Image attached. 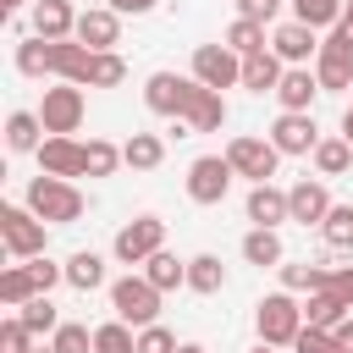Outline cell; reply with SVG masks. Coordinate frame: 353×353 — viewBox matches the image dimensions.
<instances>
[{
	"mask_svg": "<svg viewBox=\"0 0 353 353\" xmlns=\"http://www.w3.org/2000/svg\"><path fill=\"white\" fill-rule=\"evenodd\" d=\"M22 204H28V210H33V215H39L44 226H72V221H77V215L88 210V199H83V193H77L72 182H61V176H44V171H39L33 182H28Z\"/></svg>",
	"mask_w": 353,
	"mask_h": 353,
	"instance_id": "6da1fadb",
	"label": "cell"
},
{
	"mask_svg": "<svg viewBox=\"0 0 353 353\" xmlns=\"http://www.w3.org/2000/svg\"><path fill=\"white\" fill-rule=\"evenodd\" d=\"M160 287L138 270V276H121V281H110V309H116V320H127L132 331H143V325H160Z\"/></svg>",
	"mask_w": 353,
	"mask_h": 353,
	"instance_id": "7a4b0ae2",
	"label": "cell"
},
{
	"mask_svg": "<svg viewBox=\"0 0 353 353\" xmlns=\"http://www.w3.org/2000/svg\"><path fill=\"white\" fill-rule=\"evenodd\" d=\"M254 325H259V342L265 347H292L298 331H303V303L292 292H265L254 303Z\"/></svg>",
	"mask_w": 353,
	"mask_h": 353,
	"instance_id": "3957f363",
	"label": "cell"
},
{
	"mask_svg": "<svg viewBox=\"0 0 353 353\" xmlns=\"http://www.w3.org/2000/svg\"><path fill=\"white\" fill-rule=\"evenodd\" d=\"M0 243L11 259H39L50 243V226L28 210V204H0Z\"/></svg>",
	"mask_w": 353,
	"mask_h": 353,
	"instance_id": "277c9868",
	"label": "cell"
},
{
	"mask_svg": "<svg viewBox=\"0 0 353 353\" xmlns=\"http://www.w3.org/2000/svg\"><path fill=\"white\" fill-rule=\"evenodd\" d=\"M160 248H165V221H160V215H138V221H127V226L116 232V243H110V254H116L121 265H149Z\"/></svg>",
	"mask_w": 353,
	"mask_h": 353,
	"instance_id": "5b68a950",
	"label": "cell"
},
{
	"mask_svg": "<svg viewBox=\"0 0 353 353\" xmlns=\"http://www.w3.org/2000/svg\"><path fill=\"white\" fill-rule=\"evenodd\" d=\"M193 94H199V77H182V72H154V77L143 83V105H149L154 116H171V121L188 116Z\"/></svg>",
	"mask_w": 353,
	"mask_h": 353,
	"instance_id": "8992f818",
	"label": "cell"
},
{
	"mask_svg": "<svg viewBox=\"0 0 353 353\" xmlns=\"http://www.w3.org/2000/svg\"><path fill=\"white\" fill-rule=\"evenodd\" d=\"M83 88L77 83H55V88H44V105H39V121H44V132L50 138H72L77 127H83Z\"/></svg>",
	"mask_w": 353,
	"mask_h": 353,
	"instance_id": "52a82bcc",
	"label": "cell"
},
{
	"mask_svg": "<svg viewBox=\"0 0 353 353\" xmlns=\"http://www.w3.org/2000/svg\"><path fill=\"white\" fill-rule=\"evenodd\" d=\"M226 160H232V171H237V176H248V182H270V176H276V165H281V149H276L270 138L237 132V138L226 143Z\"/></svg>",
	"mask_w": 353,
	"mask_h": 353,
	"instance_id": "ba28073f",
	"label": "cell"
},
{
	"mask_svg": "<svg viewBox=\"0 0 353 353\" xmlns=\"http://www.w3.org/2000/svg\"><path fill=\"white\" fill-rule=\"evenodd\" d=\"M232 160L226 154H199L193 165H188V199L193 204H221L226 193H232Z\"/></svg>",
	"mask_w": 353,
	"mask_h": 353,
	"instance_id": "9c48e42d",
	"label": "cell"
},
{
	"mask_svg": "<svg viewBox=\"0 0 353 353\" xmlns=\"http://www.w3.org/2000/svg\"><path fill=\"white\" fill-rule=\"evenodd\" d=\"M193 77L204 83V88H232V83H243V55L237 50H226V44H199L193 50Z\"/></svg>",
	"mask_w": 353,
	"mask_h": 353,
	"instance_id": "30bf717a",
	"label": "cell"
},
{
	"mask_svg": "<svg viewBox=\"0 0 353 353\" xmlns=\"http://www.w3.org/2000/svg\"><path fill=\"white\" fill-rule=\"evenodd\" d=\"M270 143H276L281 154H314V149H320V127H314L309 110H281L276 127H270Z\"/></svg>",
	"mask_w": 353,
	"mask_h": 353,
	"instance_id": "8fae6325",
	"label": "cell"
},
{
	"mask_svg": "<svg viewBox=\"0 0 353 353\" xmlns=\"http://www.w3.org/2000/svg\"><path fill=\"white\" fill-rule=\"evenodd\" d=\"M287 210H292L298 226H325V215H331V193H325V182H320V176L292 182V188H287Z\"/></svg>",
	"mask_w": 353,
	"mask_h": 353,
	"instance_id": "7c38bea8",
	"label": "cell"
},
{
	"mask_svg": "<svg viewBox=\"0 0 353 353\" xmlns=\"http://www.w3.org/2000/svg\"><path fill=\"white\" fill-rule=\"evenodd\" d=\"M77 44H88L94 55H105V50H116L121 44V17L110 11V6H94V11H83L77 17V33H72Z\"/></svg>",
	"mask_w": 353,
	"mask_h": 353,
	"instance_id": "4fadbf2b",
	"label": "cell"
},
{
	"mask_svg": "<svg viewBox=\"0 0 353 353\" xmlns=\"http://www.w3.org/2000/svg\"><path fill=\"white\" fill-rule=\"evenodd\" d=\"M50 72H55L61 83H77V88H88L94 50H88V44H77V39H61V44H50Z\"/></svg>",
	"mask_w": 353,
	"mask_h": 353,
	"instance_id": "5bb4252c",
	"label": "cell"
},
{
	"mask_svg": "<svg viewBox=\"0 0 353 353\" xmlns=\"http://www.w3.org/2000/svg\"><path fill=\"white\" fill-rule=\"evenodd\" d=\"M39 171L44 176H61V182L83 176V143L77 138H44L39 143Z\"/></svg>",
	"mask_w": 353,
	"mask_h": 353,
	"instance_id": "9a60e30c",
	"label": "cell"
},
{
	"mask_svg": "<svg viewBox=\"0 0 353 353\" xmlns=\"http://www.w3.org/2000/svg\"><path fill=\"white\" fill-rule=\"evenodd\" d=\"M243 210H248L254 226H270V232H276L281 221H292V210H287V188H276V182H254Z\"/></svg>",
	"mask_w": 353,
	"mask_h": 353,
	"instance_id": "2e32d148",
	"label": "cell"
},
{
	"mask_svg": "<svg viewBox=\"0 0 353 353\" xmlns=\"http://www.w3.org/2000/svg\"><path fill=\"white\" fill-rule=\"evenodd\" d=\"M77 17H83V11H72V0H33V33L50 39V44L72 39V33H77Z\"/></svg>",
	"mask_w": 353,
	"mask_h": 353,
	"instance_id": "e0dca14e",
	"label": "cell"
},
{
	"mask_svg": "<svg viewBox=\"0 0 353 353\" xmlns=\"http://www.w3.org/2000/svg\"><path fill=\"white\" fill-rule=\"evenodd\" d=\"M270 50H276L287 66H303V61L320 55V39H314V28H303V22H281V28L270 33Z\"/></svg>",
	"mask_w": 353,
	"mask_h": 353,
	"instance_id": "ac0fdd59",
	"label": "cell"
},
{
	"mask_svg": "<svg viewBox=\"0 0 353 353\" xmlns=\"http://www.w3.org/2000/svg\"><path fill=\"white\" fill-rule=\"evenodd\" d=\"M281 77H287V61L276 50H259V55L243 61V88H254V94H276Z\"/></svg>",
	"mask_w": 353,
	"mask_h": 353,
	"instance_id": "d6986e66",
	"label": "cell"
},
{
	"mask_svg": "<svg viewBox=\"0 0 353 353\" xmlns=\"http://www.w3.org/2000/svg\"><path fill=\"white\" fill-rule=\"evenodd\" d=\"M314 94H320V77H314L309 66H287V77H281V88H276L281 110H309Z\"/></svg>",
	"mask_w": 353,
	"mask_h": 353,
	"instance_id": "ffe728a7",
	"label": "cell"
},
{
	"mask_svg": "<svg viewBox=\"0 0 353 353\" xmlns=\"http://www.w3.org/2000/svg\"><path fill=\"white\" fill-rule=\"evenodd\" d=\"M188 132H221V121H226V99L215 94V88H204L199 83V94H193V105H188Z\"/></svg>",
	"mask_w": 353,
	"mask_h": 353,
	"instance_id": "44dd1931",
	"label": "cell"
},
{
	"mask_svg": "<svg viewBox=\"0 0 353 353\" xmlns=\"http://www.w3.org/2000/svg\"><path fill=\"white\" fill-rule=\"evenodd\" d=\"M39 132H44L39 110H11V116H6V149H11V154H39V143H44Z\"/></svg>",
	"mask_w": 353,
	"mask_h": 353,
	"instance_id": "7402d4cb",
	"label": "cell"
},
{
	"mask_svg": "<svg viewBox=\"0 0 353 353\" xmlns=\"http://www.w3.org/2000/svg\"><path fill=\"white\" fill-rule=\"evenodd\" d=\"M121 160H127L132 171H154V165L165 160V138H160V132H132V138L121 143Z\"/></svg>",
	"mask_w": 353,
	"mask_h": 353,
	"instance_id": "603a6c76",
	"label": "cell"
},
{
	"mask_svg": "<svg viewBox=\"0 0 353 353\" xmlns=\"http://www.w3.org/2000/svg\"><path fill=\"white\" fill-rule=\"evenodd\" d=\"M66 287H77V292L105 287V259H99L94 248H77V254L66 259Z\"/></svg>",
	"mask_w": 353,
	"mask_h": 353,
	"instance_id": "cb8c5ba5",
	"label": "cell"
},
{
	"mask_svg": "<svg viewBox=\"0 0 353 353\" xmlns=\"http://www.w3.org/2000/svg\"><path fill=\"white\" fill-rule=\"evenodd\" d=\"M347 17V0H292V22H303V28H336Z\"/></svg>",
	"mask_w": 353,
	"mask_h": 353,
	"instance_id": "d4e9b609",
	"label": "cell"
},
{
	"mask_svg": "<svg viewBox=\"0 0 353 353\" xmlns=\"http://www.w3.org/2000/svg\"><path fill=\"white\" fill-rule=\"evenodd\" d=\"M143 276H149L160 292H176V287H188V259H176L171 248H160V254L143 265Z\"/></svg>",
	"mask_w": 353,
	"mask_h": 353,
	"instance_id": "484cf974",
	"label": "cell"
},
{
	"mask_svg": "<svg viewBox=\"0 0 353 353\" xmlns=\"http://www.w3.org/2000/svg\"><path fill=\"white\" fill-rule=\"evenodd\" d=\"M116 165H127L121 160V143H110V138H88L83 143V176H110Z\"/></svg>",
	"mask_w": 353,
	"mask_h": 353,
	"instance_id": "4316f807",
	"label": "cell"
},
{
	"mask_svg": "<svg viewBox=\"0 0 353 353\" xmlns=\"http://www.w3.org/2000/svg\"><path fill=\"white\" fill-rule=\"evenodd\" d=\"M243 259H248V265H259V270L281 265V237H276L270 226H254V232L243 237Z\"/></svg>",
	"mask_w": 353,
	"mask_h": 353,
	"instance_id": "83f0119b",
	"label": "cell"
},
{
	"mask_svg": "<svg viewBox=\"0 0 353 353\" xmlns=\"http://www.w3.org/2000/svg\"><path fill=\"white\" fill-rule=\"evenodd\" d=\"M188 287L204 292V298L221 292V287H226V265H221L215 254H193V259H188Z\"/></svg>",
	"mask_w": 353,
	"mask_h": 353,
	"instance_id": "f1b7e54d",
	"label": "cell"
},
{
	"mask_svg": "<svg viewBox=\"0 0 353 353\" xmlns=\"http://www.w3.org/2000/svg\"><path fill=\"white\" fill-rule=\"evenodd\" d=\"M33 298H39V287H33L28 265H6V270H0V303H6V309H22V303H33Z\"/></svg>",
	"mask_w": 353,
	"mask_h": 353,
	"instance_id": "f546056e",
	"label": "cell"
},
{
	"mask_svg": "<svg viewBox=\"0 0 353 353\" xmlns=\"http://www.w3.org/2000/svg\"><path fill=\"white\" fill-rule=\"evenodd\" d=\"M342 320H347V303H342V298H331V292H309V303H303V325L336 331Z\"/></svg>",
	"mask_w": 353,
	"mask_h": 353,
	"instance_id": "4dcf8cb0",
	"label": "cell"
},
{
	"mask_svg": "<svg viewBox=\"0 0 353 353\" xmlns=\"http://www.w3.org/2000/svg\"><path fill=\"white\" fill-rule=\"evenodd\" d=\"M221 44H226V50H237L243 61H248V55H259V50H270V44H265V22H248V17H237V22L226 28V39H221Z\"/></svg>",
	"mask_w": 353,
	"mask_h": 353,
	"instance_id": "1f68e13d",
	"label": "cell"
},
{
	"mask_svg": "<svg viewBox=\"0 0 353 353\" xmlns=\"http://www.w3.org/2000/svg\"><path fill=\"white\" fill-rule=\"evenodd\" d=\"M17 72H22V77H55V72H50V39L28 33V39L17 44Z\"/></svg>",
	"mask_w": 353,
	"mask_h": 353,
	"instance_id": "d6a6232c",
	"label": "cell"
},
{
	"mask_svg": "<svg viewBox=\"0 0 353 353\" xmlns=\"http://www.w3.org/2000/svg\"><path fill=\"white\" fill-rule=\"evenodd\" d=\"M281 270V292H325V270L331 265H276Z\"/></svg>",
	"mask_w": 353,
	"mask_h": 353,
	"instance_id": "836d02e7",
	"label": "cell"
},
{
	"mask_svg": "<svg viewBox=\"0 0 353 353\" xmlns=\"http://www.w3.org/2000/svg\"><path fill=\"white\" fill-rule=\"evenodd\" d=\"M17 320H22V325H28V331H33V336H44V331H50V336H55V331H61V325H66V320H61V314H55V303H50V292H39V298H33V303H22V309H17Z\"/></svg>",
	"mask_w": 353,
	"mask_h": 353,
	"instance_id": "e575fe53",
	"label": "cell"
},
{
	"mask_svg": "<svg viewBox=\"0 0 353 353\" xmlns=\"http://www.w3.org/2000/svg\"><path fill=\"white\" fill-rule=\"evenodd\" d=\"M94 353H138V331L127 320H105L94 325Z\"/></svg>",
	"mask_w": 353,
	"mask_h": 353,
	"instance_id": "d590c367",
	"label": "cell"
},
{
	"mask_svg": "<svg viewBox=\"0 0 353 353\" xmlns=\"http://www.w3.org/2000/svg\"><path fill=\"white\" fill-rule=\"evenodd\" d=\"M353 165V143L347 138H320V149H314V171L320 176H342Z\"/></svg>",
	"mask_w": 353,
	"mask_h": 353,
	"instance_id": "8d00e7d4",
	"label": "cell"
},
{
	"mask_svg": "<svg viewBox=\"0 0 353 353\" xmlns=\"http://www.w3.org/2000/svg\"><path fill=\"white\" fill-rule=\"evenodd\" d=\"M127 83V61L116 55V50H105V55H94V72H88V88H121Z\"/></svg>",
	"mask_w": 353,
	"mask_h": 353,
	"instance_id": "74e56055",
	"label": "cell"
},
{
	"mask_svg": "<svg viewBox=\"0 0 353 353\" xmlns=\"http://www.w3.org/2000/svg\"><path fill=\"white\" fill-rule=\"evenodd\" d=\"M314 77H320V88H353V61H342V55H314Z\"/></svg>",
	"mask_w": 353,
	"mask_h": 353,
	"instance_id": "f35d334b",
	"label": "cell"
},
{
	"mask_svg": "<svg viewBox=\"0 0 353 353\" xmlns=\"http://www.w3.org/2000/svg\"><path fill=\"white\" fill-rule=\"evenodd\" d=\"M320 237H325L331 248H353V204H331V215H325Z\"/></svg>",
	"mask_w": 353,
	"mask_h": 353,
	"instance_id": "ab89813d",
	"label": "cell"
},
{
	"mask_svg": "<svg viewBox=\"0 0 353 353\" xmlns=\"http://www.w3.org/2000/svg\"><path fill=\"white\" fill-rule=\"evenodd\" d=\"M50 347H55V353H94V331L77 325V320H66V325L50 336Z\"/></svg>",
	"mask_w": 353,
	"mask_h": 353,
	"instance_id": "60d3db41",
	"label": "cell"
},
{
	"mask_svg": "<svg viewBox=\"0 0 353 353\" xmlns=\"http://www.w3.org/2000/svg\"><path fill=\"white\" fill-rule=\"evenodd\" d=\"M0 353H33V331L11 314V320H0Z\"/></svg>",
	"mask_w": 353,
	"mask_h": 353,
	"instance_id": "b9f144b4",
	"label": "cell"
},
{
	"mask_svg": "<svg viewBox=\"0 0 353 353\" xmlns=\"http://www.w3.org/2000/svg\"><path fill=\"white\" fill-rule=\"evenodd\" d=\"M22 265H28V276H33L39 292H50L55 281H66V265H55V259H44V254H39V259H22Z\"/></svg>",
	"mask_w": 353,
	"mask_h": 353,
	"instance_id": "7bdbcfd3",
	"label": "cell"
},
{
	"mask_svg": "<svg viewBox=\"0 0 353 353\" xmlns=\"http://www.w3.org/2000/svg\"><path fill=\"white\" fill-rule=\"evenodd\" d=\"M292 353H336V336H331V331H320V325H303V331H298V342H292Z\"/></svg>",
	"mask_w": 353,
	"mask_h": 353,
	"instance_id": "ee69618b",
	"label": "cell"
},
{
	"mask_svg": "<svg viewBox=\"0 0 353 353\" xmlns=\"http://www.w3.org/2000/svg\"><path fill=\"white\" fill-rule=\"evenodd\" d=\"M320 50H325V55H342V61H353V22L342 17V22H336V28L320 39Z\"/></svg>",
	"mask_w": 353,
	"mask_h": 353,
	"instance_id": "f6af8a7d",
	"label": "cell"
},
{
	"mask_svg": "<svg viewBox=\"0 0 353 353\" xmlns=\"http://www.w3.org/2000/svg\"><path fill=\"white\" fill-rule=\"evenodd\" d=\"M176 347H182V342H176L165 325H143V331H138V353H176Z\"/></svg>",
	"mask_w": 353,
	"mask_h": 353,
	"instance_id": "bcb514c9",
	"label": "cell"
},
{
	"mask_svg": "<svg viewBox=\"0 0 353 353\" xmlns=\"http://www.w3.org/2000/svg\"><path fill=\"white\" fill-rule=\"evenodd\" d=\"M325 292L353 309V265H331V270H325Z\"/></svg>",
	"mask_w": 353,
	"mask_h": 353,
	"instance_id": "7dc6e473",
	"label": "cell"
},
{
	"mask_svg": "<svg viewBox=\"0 0 353 353\" xmlns=\"http://www.w3.org/2000/svg\"><path fill=\"white\" fill-rule=\"evenodd\" d=\"M281 11V0H237V17H248V22H270Z\"/></svg>",
	"mask_w": 353,
	"mask_h": 353,
	"instance_id": "c3c4849f",
	"label": "cell"
},
{
	"mask_svg": "<svg viewBox=\"0 0 353 353\" xmlns=\"http://www.w3.org/2000/svg\"><path fill=\"white\" fill-rule=\"evenodd\" d=\"M116 17H143V11H154V0H105Z\"/></svg>",
	"mask_w": 353,
	"mask_h": 353,
	"instance_id": "681fc988",
	"label": "cell"
},
{
	"mask_svg": "<svg viewBox=\"0 0 353 353\" xmlns=\"http://www.w3.org/2000/svg\"><path fill=\"white\" fill-rule=\"evenodd\" d=\"M331 336H336V347H347V353H353V314H347V320H342Z\"/></svg>",
	"mask_w": 353,
	"mask_h": 353,
	"instance_id": "f907efd6",
	"label": "cell"
},
{
	"mask_svg": "<svg viewBox=\"0 0 353 353\" xmlns=\"http://www.w3.org/2000/svg\"><path fill=\"white\" fill-rule=\"evenodd\" d=\"M342 138L353 143V105H347V116H342Z\"/></svg>",
	"mask_w": 353,
	"mask_h": 353,
	"instance_id": "816d5d0a",
	"label": "cell"
},
{
	"mask_svg": "<svg viewBox=\"0 0 353 353\" xmlns=\"http://www.w3.org/2000/svg\"><path fill=\"white\" fill-rule=\"evenodd\" d=\"M176 353H204V347H199V342H182V347H176Z\"/></svg>",
	"mask_w": 353,
	"mask_h": 353,
	"instance_id": "f5cc1de1",
	"label": "cell"
},
{
	"mask_svg": "<svg viewBox=\"0 0 353 353\" xmlns=\"http://www.w3.org/2000/svg\"><path fill=\"white\" fill-rule=\"evenodd\" d=\"M17 6H22V0H0V11H17Z\"/></svg>",
	"mask_w": 353,
	"mask_h": 353,
	"instance_id": "db71d44e",
	"label": "cell"
},
{
	"mask_svg": "<svg viewBox=\"0 0 353 353\" xmlns=\"http://www.w3.org/2000/svg\"><path fill=\"white\" fill-rule=\"evenodd\" d=\"M254 353H276V347H265V342H259V347H254Z\"/></svg>",
	"mask_w": 353,
	"mask_h": 353,
	"instance_id": "11a10c76",
	"label": "cell"
},
{
	"mask_svg": "<svg viewBox=\"0 0 353 353\" xmlns=\"http://www.w3.org/2000/svg\"><path fill=\"white\" fill-rule=\"evenodd\" d=\"M33 353H55V347H33Z\"/></svg>",
	"mask_w": 353,
	"mask_h": 353,
	"instance_id": "9f6ffc18",
	"label": "cell"
},
{
	"mask_svg": "<svg viewBox=\"0 0 353 353\" xmlns=\"http://www.w3.org/2000/svg\"><path fill=\"white\" fill-rule=\"evenodd\" d=\"M347 22H353V0H347Z\"/></svg>",
	"mask_w": 353,
	"mask_h": 353,
	"instance_id": "6f0895ef",
	"label": "cell"
},
{
	"mask_svg": "<svg viewBox=\"0 0 353 353\" xmlns=\"http://www.w3.org/2000/svg\"><path fill=\"white\" fill-rule=\"evenodd\" d=\"M336 353H347V347H336Z\"/></svg>",
	"mask_w": 353,
	"mask_h": 353,
	"instance_id": "680465c9",
	"label": "cell"
}]
</instances>
